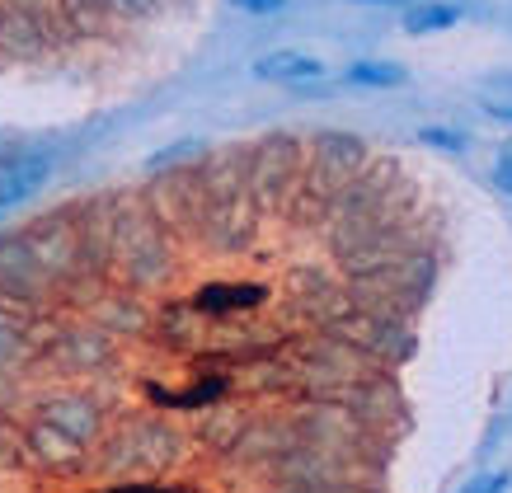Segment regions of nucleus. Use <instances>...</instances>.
<instances>
[{"label":"nucleus","mask_w":512,"mask_h":493,"mask_svg":"<svg viewBox=\"0 0 512 493\" xmlns=\"http://www.w3.org/2000/svg\"><path fill=\"white\" fill-rule=\"evenodd\" d=\"M240 170H245L249 198L259 202V207H282V198L301 179V141L268 137L259 146H245L240 151Z\"/></svg>","instance_id":"nucleus-8"},{"label":"nucleus","mask_w":512,"mask_h":493,"mask_svg":"<svg viewBox=\"0 0 512 493\" xmlns=\"http://www.w3.org/2000/svg\"><path fill=\"white\" fill-rule=\"evenodd\" d=\"M188 456V432L174 423V414H127L104 428L99 447L90 456V475L104 484H151L179 470Z\"/></svg>","instance_id":"nucleus-2"},{"label":"nucleus","mask_w":512,"mask_h":493,"mask_svg":"<svg viewBox=\"0 0 512 493\" xmlns=\"http://www.w3.org/2000/svg\"><path fill=\"white\" fill-rule=\"evenodd\" d=\"M282 301H287V320L296 329H306V334L329 329L343 310L353 306L343 278L329 263H296L292 273H287V282H282Z\"/></svg>","instance_id":"nucleus-7"},{"label":"nucleus","mask_w":512,"mask_h":493,"mask_svg":"<svg viewBox=\"0 0 512 493\" xmlns=\"http://www.w3.org/2000/svg\"><path fill=\"white\" fill-rule=\"evenodd\" d=\"M249 418H254V409L249 404H217V409H207L198 423V447L207 451V456H217V461H231L235 447H240V437H245Z\"/></svg>","instance_id":"nucleus-12"},{"label":"nucleus","mask_w":512,"mask_h":493,"mask_svg":"<svg viewBox=\"0 0 512 493\" xmlns=\"http://www.w3.org/2000/svg\"><path fill=\"white\" fill-rule=\"evenodd\" d=\"M451 24H461V5H447V0H423L404 10V33H442Z\"/></svg>","instance_id":"nucleus-16"},{"label":"nucleus","mask_w":512,"mask_h":493,"mask_svg":"<svg viewBox=\"0 0 512 493\" xmlns=\"http://www.w3.org/2000/svg\"><path fill=\"white\" fill-rule=\"evenodd\" d=\"M254 76L268 80V85H306V80H320L325 76V62L301 52V47H273L268 57L254 62Z\"/></svg>","instance_id":"nucleus-13"},{"label":"nucleus","mask_w":512,"mask_h":493,"mask_svg":"<svg viewBox=\"0 0 512 493\" xmlns=\"http://www.w3.org/2000/svg\"><path fill=\"white\" fill-rule=\"evenodd\" d=\"M489 113H494V118H508V123H512V108H503V104H489Z\"/></svg>","instance_id":"nucleus-21"},{"label":"nucleus","mask_w":512,"mask_h":493,"mask_svg":"<svg viewBox=\"0 0 512 493\" xmlns=\"http://www.w3.org/2000/svg\"><path fill=\"white\" fill-rule=\"evenodd\" d=\"M343 85H353V90H400V85H409V71L400 62H353L343 71Z\"/></svg>","instance_id":"nucleus-15"},{"label":"nucleus","mask_w":512,"mask_h":493,"mask_svg":"<svg viewBox=\"0 0 512 493\" xmlns=\"http://www.w3.org/2000/svg\"><path fill=\"white\" fill-rule=\"evenodd\" d=\"M419 141H423V146H442V151H451V155H461L470 146L466 132H451V127H423Z\"/></svg>","instance_id":"nucleus-17"},{"label":"nucleus","mask_w":512,"mask_h":493,"mask_svg":"<svg viewBox=\"0 0 512 493\" xmlns=\"http://www.w3.org/2000/svg\"><path fill=\"white\" fill-rule=\"evenodd\" d=\"M235 371L226 367H202V362H188V371L179 381H146V400L156 404L160 414H184V409H217V404L235 400Z\"/></svg>","instance_id":"nucleus-9"},{"label":"nucleus","mask_w":512,"mask_h":493,"mask_svg":"<svg viewBox=\"0 0 512 493\" xmlns=\"http://www.w3.org/2000/svg\"><path fill=\"white\" fill-rule=\"evenodd\" d=\"M292 428H296V442H301V447H311L315 456L334 461L343 475L372 479L376 470L386 465L381 432L353 423V418L343 414V409H334V404H296Z\"/></svg>","instance_id":"nucleus-3"},{"label":"nucleus","mask_w":512,"mask_h":493,"mask_svg":"<svg viewBox=\"0 0 512 493\" xmlns=\"http://www.w3.org/2000/svg\"><path fill=\"white\" fill-rule=\"evenodd\" d=\"M109 428V409L94 390H52L19 418V456L24 470L47 479L90 475V456Z\"/></svg>","instance_id":"nucleus-1"},{"label":"nucleus","mask_w":512,"mask_h":493,"mask_svg":"<svg viewBox=\"0 0 512 493\" xmlns=\"http://www.w3.org/2000/svg\"><path fill=\"white\" fill-rule=\"evenodd\" d=\"M357 5H400V0H357Z\"/></svg>","instance_id":"nucleus-22"},{"label":"nucleus","mask_w":512,"mask_h":493,"mask_svg":"<svg viewBox=\"0 0 512 493\" xmlns=\"http://www.w3.org/2000/svg\"><path fill=\"white\" fill-rule=\"evenodd\" d=\"M353 301V296H348ZM325 339L343 343V348H353L362 362H372V367L390 371V367H404L409 357L419 353V334H414V320H404L395 310H372V306H348L339 320L320 329Z\"/></svg>","instance_id":"nucleus-4"},{"label":"nucleus","mask_w":512,"mask_h":493,"mask_svg":"<svg viewBox=\"0 0 512 493\" xmlns=\"http://www.w3.org/2000/svg\"><path fill=\"white\" fill-rule=\"evenodd\" d=\"M503 489H508V475H484L475 484H466L461 493H503Z\"/></svg>","instance_id":"nucleus-20"},{"label":"nucleus","mask_w":512,"mask_h":493,"mask_svg":"<svg viewBox=\"0 0 512 493\" xmlns=\"http://www.w3.org/2000/svg\"><path fill=\"white\" fill-rule=\"evenodd\" d=\"M259 216H264V207L240 188V193H226V198L198 202V212H193L184 235H193L207 254L231 259V254L254 249V240H259Z\"/></svg>","instance_id":"nucleus-6"},{"label":"nucleus","mask_w":512,"mask_h":493,"mask_svg":"<svg viewBox=\"0 0 512 493\" xmlns=\"http://www.w3.org/2000/svg\"><path fill=\"white\" fill-rule=\"evenodd\" d=\"M489 184L503 193V198H512V146H503V151L494 155V170H489Z\"/></svg>","instance_id":"nucleus-18"},{"label":"nucleus","mask_w":512,"mask_h":493,"mask_svg":"<svg viewBox=\"0 0 512 493\" xmlns=\"http://www.w3.org/2000/svg\"><path fill=\"white\" fill-rule=\"evenodd\" d=\"M240 15H278V10H287V0H231Z\"/></svg>","instance_id":"nucleus-19"},{"label":"nucleus","mask_w":512,"mask_h":493,"mask_svg":"<svg viewBox=\"0 0 512 493\" xmlns=\"http://www.w3.org/2000/svg\"><path fill=\"white\" fill-rule=\"evenodd\" d=\"M85 320H90L94 329H104L113 343H132V339H151L156 306H151L146 296L109 282V287H99V292L85 301Z\"/></svg>","instance_id":"nucleus-10"},{"label":"nucleus","mask_w":512,"mask_h":493,"mask_svg":"<svg viewBox=\"0 0 512 493\" xmlns=\"http://www.w3.org/2000/svg\"><path fill=\"white\" fill-rule=\"evenodd\" d=\"M24 367H33V329L0 315V381L19 376Z\"/></svg>","instance_id":"nucleus-14"},{"label":"nucleus","mask_w":512,"mask_h":493,"mask_svg":"<svg viewBox=\"0 0 512 493\" xmlns=\"http://www.w3.org/2000/svg\"><path fill=\"white\" fill-rule=\"evenodd\" d=\"M292 447H296L292 414H268V409H254L245 437H240V447H235V456L226 465H235V470H245V475H254V479H268L273 475V465H278Z\"/></svg>","instance_id":"nucleus-11"},{"label":"nucleus","mask_w":512,"mask_h":493,"mask_svg":"<svg viewBox=\"0 0 512 493\" xmlns=\"http://www.w3.org/2000/svg\"><path fill=\"white\" fill-rule=\"evenodd\" d=\"M118 357L123 348L90 320H66L47 339H33V362H47L57 376H71V381H99L104 371L118 367Z\"/></svg>","instance_id":"nucleus-5"}]
</instances>
